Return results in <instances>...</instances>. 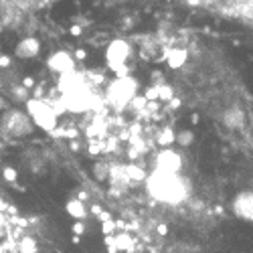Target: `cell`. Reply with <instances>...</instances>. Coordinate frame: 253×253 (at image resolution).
I'll use <instances>...</instances> for the list:
<instances>
[{
	"label": "cell",
	"instance_id": "cell-1",
	"mask_svg": "<svg viewBox=\"0 0 253 253\" xmlns=\"http://www.w3.org/2000/svg\"><path fill=\"white\" fill-rule=\"evenodd\" d=\"M144 180L150 197L156 199L158 203L178 207L191 197V182L184 176H180V172H162L152 168V172Z\"/></svg>",
	"mask_w": 253,
	"mask_h": 253
},
{
	"label": "cell",
	"instance_id": "cell-2",
	"mask_svg": "<svg viewBox=\"0 0 253 253\" xmlns=\"http://www.w3.org/2000/svg\"><path fill=\"white\" fill-rule=\"evenodd\" d=\"M134 83L130 79H120V81H114L110 89H108V99L116 105V108H122L126 105L132 97H134Z\"/></svg>",
	"mask_w": 253,
	"mask_h": 253
},
{
	"label": "cell",
	"instance_id": "cell-3",
	"mask_svg": "<svg viewBox=\"0 0 253 253\" xmlns=\"http://www.w3.org/2000/svg\"><path fill=\"white\" fill-rule=\"evenodd\" d=\"M231 213H233L237 219L241 221H251L253 219V197L249 191H243V193H237L231 201Z\"/></svg>",
	"mask_w": 253,
	"mask_h": 253
},
{
	"label": "cell",
	"instance_id": "cell-4",
	"mask_svg": "<svg viewBox=\"0 0 253 253\" xmlns=\"http://www.w3.org/2000/svg\"><path fill=\"white\" fill-rule=\"evenodd\" d=\"M182 168V158L180 154H176L174 150L166 148L162 150L156 158H154V170H162V172H180Z\"/></svg>",
	"mask_w": 253,
	"mask_h": 253
},
{
	"label": "cell",
	"instance_id": "cell-5",
	"mask_svg": "<svg viewBox=\"0 0 253 253\" xmlns=\"http://www.w3.org/2000/svg\"><path fill=\"white\" fill-rule=\"evenodd\" d=\"M128 55H130V47L126 43H122V41H116V43H112V47L108 49V61L114 69L122 67L124 61L128 59Z\"/></svg>",
	"mask_w": 253,
	"mask_h": 253
},
{
	"label": "cell",
	"instance_id": "cell-6",
	"mask_svg": "<svg viewBox=\"0 0 253 253\" xmlns=\"http://www.w3.org/2000/svg\"><path fill=\"white\" fill-rule=\"evenodd\" d=\"M49 65H51L55 71H59V73L65 75L67 71L73 69V61L67 57V53H55V55L51 57V61H49Z\"/></svg>",
	"mask_w": 253,
	"mask_h": 253
},
{
	"label": "cell",
	"instance_id": "cell-7",
	"mask_svg": "<svg viewBox=\"0 0 253 253\" xmlns=\"http://www.w3.org/2000/svg\"><path fill=\"white\" fill-rule=\"evenodd\" d=\"M65 211H67V215L73 217V219H85V217H87V207L83 205L81 199H71V201H67Z\"/></svg>",
	"mask_w": 253,
	"mask_h": 253
},
{
	"label": "cell",
	"instance_id": "cell-8",
	"mask_svg": "<svg viewBox=\"0 0 253 253\" xmlns=\"http://www.w3.org/2000/svg\"><path fill=\"white\" fill-rule=\"evenodd\" d=\"M134 243L136 241L128 233H118L116 237H112V245L116 247V251H130Z\"/></svg>",
	"mask_w": 253,
	"mask_h": 253
},
{
	"label": "cell",
	"instance_id": "cell-9",
	"mask_svg": "<svg viewBox=\"0 0 253 253\" xmlns=\"http://www.w3.org/2000/svg\"><path fill=\"white\" fill-rule=\"evenodd\" d=\"M37 51H39V43H37L35 39H27V41H23V43L18 45L16 55L18 57H33Z\"/></svg>",
	"mask_w": 253,
	"mask_h": 253
},
{
	"label": "cell",
	"instance_id": "cell-10",
	"mask_svg": "<svg viewBox=\"0 0 253 253\" xmlns=\"http://www.w3.org/2000/svg\"><path fill=\"white\" fill-rule=\"evenodd\" d=\"M18 253H39V245L35 237H23L18 241Z\"/></svg>",
	"mask_w": 253,
	"mask_h": 253
},
{
	"label": "cell",
	"instance_id": "cell-11",
	"mask_svg": "<svg viewBox=\"0 0 253 253\" xmlns=\"http://www.w3.org/2000/svg\"><path fill=\"white\" fill-rule=\"evenodd\" d=\"M93 176H95V180H108L110 178V168L105 164H95L93 166Z\"/></svg>",
	"mask_w": 253,
	"mask_h": 253
},
{
	"label": "cell",
	"instance_id": "cell-12",
	"mask_svg": "<svg viewBox=\"0 0 253 253\" xmlns=\"http://www.w3.org/2000/svg\"><path fill=\"white\" fill-rule=\"evenodd\" d=\"M2 174H4V178H6L8 182H12V180L16 178V170H14V168H4Z\"/></svg>",
	"mask_w": 253,
	"mask_h": 253
},
{
	"label": "cell",
	"instance_id": "cell-13",
	"mask_svg": "<svg viewBox=\"0 0 253 253\" xmlns=\"http://www.w3.org/2000/svg\"><path fill=\"white\" fill-rule=\"evenodd\" d=\"M191 140H193V136H191V134H182V136H178L180 146H188V144H191Z\"/></svg>",
	"mask_w": 253,
	"mask_h": 253
},
{
	"label": "cell",
	"instance_id": "cell-14",
	"mask_svg": "<svg viewBox=\"0 0 253 253\" xmlns=\"http://www.w3.org/2000/svg\"><path fill=\"white\" fill-rule=\"evenodd\" d=\"M73 233H75V235L85 233V227H83V223H75V225H73Z\"/></svg>",
	"mask_w": 253,
	"mask_h": 253
},
{
	"label": "cell",
	"instance_id": "cell-15",
	"mask_svg": "<svg viewBox=\"0 0 253 253\" xmlns=\"http://www.w3.org/2000/svg\"><path fill=\"white\" fill-rule=\"evenodd\" d=\"M158 233H160V235H166V233H168V227H166V225H158Z\"/></svg>",
	"mask_w": 253,
	"mask_h": 253
}]
</instances>
